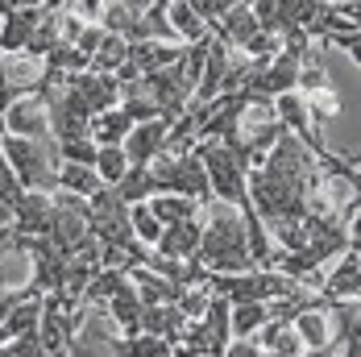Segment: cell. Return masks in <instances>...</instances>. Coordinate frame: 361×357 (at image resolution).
<instances>
[{"mask_svg":"<svg viewBox=\"0 0 361 357\" xmlns=\"http://www.w3.org/2000/svg\"><path fill=\"white\" fill-rule=\"evenodd\" d=\"M179 59H183V46H175V42H129V63L142 75L162 71V67H171Z\"/></svg>","mask_w":361,"mask_h":357,"instance_id":"17","label":"cell"},{"mask_svg":"<svg viewBox=\"0 0 361 357\" xmlns=\"http://www.w3.org/2000/svg\"><path fill=\"white\" fill-rule=\"evenodd\" d=\"M208 286H212V295L228 299V303H270V299L299 291L303 283H295L279 270H245V274H212Z\"/></svg>","mask_w":361,"mask_h":357,"instance_id":"5","label":"cell"},{"mask_svg":"<svg viewBox=\"0 0 361 357\" xmlns=\"http://www.w3.org/2000/svg\"><path fill=\"white\" fill-rule=\"evenodd\" d=\"M145 204H149V212L158 216V224H162V229L204 212V204H200V200H191V195H175V191H158V195H149Z\"/></svg>","mask_w":361,"mask_h":357,"instance_id":"19","label":"cell"},{"mask_svg":"<svg viewBox=\"0 0 361 357\" xmlns=\"http://www.w3.org/2000/svg\"><path fill=\"white\" fill-rule=\"evenodd\" d=\"M0 357H50L42 349V341H37V332L30 337H17V341H8V345H0Z\"/></svg>","mask_w":361,"mask_h":357,"instance_id":"34","label":"cell"},{"mask_svg":"<svg viewBox=\"0 0 361 357\" xmlns=\"http://www.w3.org/2000/svg\"><path fill=\"white\" fill-rule=\"evenodd\" d=\"M34 295H37L34 286H4L0 283V320H4L17 303H25V299H34Z\"/></svg>","mask_w":361,"mask_h":357,"instance_id":"35","label":"cell"},{"mask_svg":"<svg viewBox=\"0 0 361 357\" xmlns=\"http://www.w3.org/2000/svg\"><path fill=\"white\" fill-rule=\"evenodd\" d=\"M116 191H121V200L125 204H145L149 195H154V175H149V167H129L121 183H112Z\"/></svg>","mask_w":361,"mask_h":357,"instance_id":"27","label":"cell"},{"mask_svg":"<svg viewBox=\"0 0 361 357\" xmlns=\"http://www.w3.org/2000/svg\"><path fill=\"white\" fill-rule=\"evenodd\" d=\"M104 183L96 175V167H79V162H59V191H71L79 200H87L92 191H100Z\"/></svg>","mask_w":361,"mask_h":357,"instance_id":"25","label":"cell"},{"mask_svg":"<svg viewBox=\"0 0 361 357\" xmlns=\"http://www.w3.org/2000/svg\"><path fill=\"white\" fill-rule=\"evenodd\" d=\"M4 133H13V138H34V142H46L50 138V121H46V100L37 96V92H25V96H17L13 104L4 108Z\"/></svg>","mask_w":361,"mask_h":357,"instance_id":"6","label":"cell"},{"mask_svg":"<svg viewBox=\"0 0 361 357\" xmlns=\"http://www.w3.org/2000/svg\"><path fill=\"white\" fill-rule=\"evenodd\" d=\"M290 328H295L303 353H307V349H324V345H336V341H341L336 328H332V312H328L324 303H320V308H303V312H295V316H290Z\"/></svg>","mask_w":361,"mask_h":357,"instance_id":"11","label":"cell"},{"mask_svg":"<svg viewBox=\"0 0 361 357\" xmlns=\"http://www.w3.org/2000/svg\"><path fill=\"white\" fill-rule=\"evenodd\" d=\"M129 283L137 291V299H142V308H166V303H175L179 299V283H171V279H162V274H154L149 266H133L129 270Z\"/></svg>","mask_w":361,"mask_h":357,"instance_id":"16","label":"cell"},{"mask_svg":"<svg viewBox=\"0 0 361 357\" xmlns=\"http://www.w3.org/2000/svg\"><path fill=\"white\" fill-rule=\"evenodd\" d=\"M129 171V158H125V150L121 145H100V154H96V175L100 183H121V175Z\"/></svg>","mask_w":361,"mask_h":357,"instance_id":"29","label":"cell"},{"mask_svg":"<svg viewBox=\"0 0 361 357\" xmlns=\"http://www.w3.org/2000/svg\"><path fill=\"white\" fill-rule=\"evenodd\" d=\"M262 34L257 30V21H253V8H250V0H237L224 17H220L216 25H212V37H220V42H228V46H237L241 54L250 50V42Z\"/></svg>","mask_w":361,"mask_h":357,"instance_id":"13","label":"cell"},{"mask_svg":"<svg viewBox=\"0 0 361 357\" xmlns=\"http://www.w3.org/2000/svg\"><path fill=\"white\" fill-rule=\"evenodd\" d=\"M8 224H13V212H8V208L0 204V229H8Z\"/></svg>","mask_w":361,"mask_h":357,"instance_id":"37","label":"cell"},{"mask_svg":"<svg viewBox=\"0 0 361 357\" xmlns=\"http://www.w3.org/2000/svg\"><path fill=\"white\" fill-rule=\"evenodd\" d=\"M191 262H200L208 274H245V270H257L250 258V246H245L241 212L233 204H220V200L204 204V233H200V250H195Z\"/></svg>","mask_w":361,"mask_h":357,"instance_id":"2","label":"cell"},{"mask_svg":"<svg viewBox=\"0 0 361 357\" xmlns=\"http://www.w3.org/2000/svg\"><path fill=\"white\" fill-rule=\"evenodd\" d=\"M0 150H4L13 175L21 178L25 191H59V150H54V138L34 142V138L4 133Z\"/></svg>","mask_w":361,"mask_h":357,"instance_id":"3","label":"cell"},{"mask_svg":"<svg viewBox=\"0 0 361 357\" xmlns=\"http://www.w3.org/2000/svg\"><path fill=\"white\" fill-rule=\"evenodd\" d=\"M166 129H171V121H166V116H154V121H137V125L129 129V138L121 142L125 158H129V167H149V162H154V158L162 154Z\"/></svg>","mask_w":361,"mask_h":357,"instance_id":"9","label":"cell"},{"mask_svg":"<svg viewBox=\"0 0 361 357\" xmlns=\"http://www.w3.org/2000/svg\"><path fill=\"white\" fill-rule=\"evenodd\" d=\"M54 150H59V162H79V167H96V154H100L92 138H67V142H54Z\"/></svg>","mask_w":361,"mask_h":357,"instance_id":"31","label":"cell"},{"mask_svg":"<svg viewBox=\"0 0 361 357\" xmlns=\"http://www.w3.org/2000/svg\"><path fill=\"white\" fill-rule=\"evenodd\" d=\"M37 320H42V295L25 299V303H17V308L0 320V345H8V341H17V337L37 332Z\"/></svg>","mask_w":361,"mask_h":357,"instance_id":"20","label":"cell"},{"mask_svg":"<svg viewBox=\"0 0 361 357\" xmlns=\"http://www.w3.org/2000/svg\"><path fill=\"white\" fill-rule=\"evenodd\" d=\"M104 316L112 320V328H116L121 337H137V332H142V299H137V291L129 283V274H125L121 291L104 303Z\"/></svg>","mask_w":361,"mask_h":357,"instance_id":"14","label":"cell"},{"mask_svg":"<svg viewBox=\"0 0 361 357\" xmlns=\"http://www.w3.org/2000/svg\"><path fill=\"white\" fill-rule=\"evenodd\" d=\"M195 158L204 162V175H208V187H212V200H220V204H233L237 212H253L250 187H245V171L233 162V154H228L216 138L195 142Z\"/></svg>","mask_w":361,"mask_h":357,"instance_id":"4","label":"cell"},{"mask_svg":"<svg viewBox=\"0 0 361 357\" xmlns=\"http://www.w3.org/2000/svg\"><path fill=\"white\" fill-rule=\"evenodd\" d=\"M37 21H42V4L37 8H13V13H4L0 17V50L4 54H21L30 46V37H34Z\"/></svg>","mask_w":361,"mask_h":357,"instance_id":"15","label":"cell"},{"mask_svg":"<svg viewBox=\"0 0 361 357\" xmlns=\"http://www.w3.org/2000/svg\"><path fill=\"white\" fill-rule=\"evenodd\" d=\"M324 175V167L290 138L287 129L279 133V142L266 150L262 167L245 175L250 187V204L262 220L270 216H307L312 212V191Z\"/></svg>","mask_w":361,"mask_h":357,"instance_id":"1","label":"cell"},{"mask_svg":"<svg viewBox=\"0 0 361 357\" xmlns=\"http://www.w3.org/2000/svg\"><path fill=\"white\" fill-rule=\"evenodd\" d=\"M8 253H17V233H13V224L8 229H0V266H4V258Z\"/></svg>","mask_w":361,"mask_h":357,"instance_id":"36","label":"cell"},{"mask_svg":"<svg viewBox=\"0 0 361 357\" xmlns=\"http://www.w3.org/2000/svg\"><path fill=\"white\" fill-rule=\"evenodd\" d=\"M303 104H307V112H312V121H332V116H341V96H336V87L332 83H324V87H316V92H307L303 96Z\"/></svg>","mask_w":361,"mask_h":357,"instance_id":"30","label":"cell"},{"mask_svg":"<svg viewBox=\"0 0 361 357\" xmlns=\"http://www.w3.org/2000/svg\"><path fill=\"white\" fill-rule=\"evenodd\" d=\"M266 320H270V303H233L228 308V332H233V341L257 337V328Z\"/></svg>","mask_w":361,"mask_h":357,"instance_id":"23","label":"cell"},{"mask_svg":"<svg viewBox=\"0 0 361 357\" xmlns=\"http://www.w3.org/2000/svg\"><path fill=\"white\" fill-rule=\"evenodd\" d=\"M129 229L142 246H158V237H162V224L149 212V204H129Z\"/></svg>","mask_w":361,"mask_h":357,"instance_id":"28","label":"cell"},{"mask_svg":"<svg viewBox=\"0 0 361 357\" xmlns=\"http://www.w3.org/2000/svg\"><path fill=\"white\" fill-rule=\"evenodd\" d=\"M166 21H171V30H175V37H179L183 46H195V42H208L212 37V30H208V21L204 17H195L187 4H166Z\"/></svg>","mask_w":361,"mask_h":357,"instance_id":"22","label":"cell"},{"mask_svg":"<svg viewBox=\"0 0 361 357\" xmlns=\"http://www.w3.org/2000/svg\"><path fill=\"white\" fill-rule=\"evenodd\" d=\"M0 142H4V121H0Z\"/></svg>","mask_w":361,"mask_h":357,"instance_id":"38","label":"cell"},{"mask_svg":"<svg viewBox=\"0 0 361 357\" xmlns=\"http://www.w3.org/2000/svg\"><path fill=\"white\" fill-rule=\"evenodd\" d=\"M175 4H187V8H191L195 17H204V21H208V30H212V25H216V21L233 8V4H237V0H175Z\"/></svg>","mask_w":361,"mask_h":357,"instance_id":"33","label":"cell"},{"mask_svg":"<svg viewBox=\"0 0 361 357\" xmlns=\"http://www.w3.org/2000/svg\"><path fill=\"white\" fill-rule=\"evenodd\" d=\"M125 63H129V42H125L121 34H104V42L96 46V54H92V63H87V71L116 75Z\"/></svg>","mask_w":361,"mask_h":357,"instance_id":"24","label":"cell"},{"mask_svg":"<svg viewBox=\"0 0 361 357\" xmlns=\"http://www.w3.org/2000/svg\"><path fill=\"white\" fill-rule=\"evenodd\" d=\"M200 233H204V212L191 216V220H179V224H166L154 250L162 258H175V262H191L200 250Z\"/></svg>","mask_w":361,"mask_h":357,"instance_id":"12","label":"cell"},{"mask_svg":"<svg viewBox=\"0 0 361 357\" xmlns=\"http://www.w3.org/2000/svg\"><path fill=\"white\" fill-rule=\"evenodd\" d=\"M121 108L133 116V125H137V121H154V116H158L154 96H149V87H145V75H142V79H133V83H121Z\"/></svg>","mask_w":361,"mask_h":357,"instance_id":"26","label":"cell"},{"mask_svg":"<svg viewBox=\"0 0 361 357\" xmlns=\"http://www.w3.org/2000/svg\"><path fill=\"white\" fill-rule=\"evenodd\" d=\"M50 216H54V191H25L13 204V229L21 237H46Z\"/></svg>","mask_w":361,"mask_h":357,"instance_id":"10","label":"cell"},{"mask_svg":"<svg viewBox=\"0 0 361 357\" xmlns=\"http://www.w3.org/2000/svg\"><path fill=\"white\" fill-rule=\"evenodd\" d=\"M129 129H133V116L125 112V108L116 104L109 112H96L92 121H87V138L96 145H121L129 138Z\"/></svg>","mask_w":361,"mask_h":357,"instance_id":"18","label":"cell"},{"mask_svg":"<svg viewBox=\"0 0 361 357\" xmlns=\"http://www.w3.org/2000/svg\"><path fill=\"white\" fill-rule=\"evenodd\" d=\"M25 195V187H21V178L13 175V167H8V158H4V150H0V204L13 212V204Z\"/></svg>","mask_w":361,"mask_h":357,"instance_id":"32","label":"cell"},{"mask_svg":"<svg viewBox=\"0 0 361 357\" xmlns=\"http://www.w3.org/2000/svg\"><path fill=\"white\" fill-rule=\"evenodd\" d=\"M341 262H336V270L328 274V279H320V299L324 303H349V299H357L361 295V250L353 246V250L336 253Z\"/></svg>","mask_w":361,"mask_h":357,"instance_id":"7","label":"cell"},{"mask_svg":"<svg viewBox=\"0 0 361 357\" xmlns=\"http://www.w3.org/2000/svg\"><path fill=\"white\" fill-rule=\"evenodd\" d=\"M183 324H187V316H183L175 303H166V308H142V332H149V337H162V341H179Z\"/></svg>","mask_w":361,"mask_h":357,"instance_id":"21","label":"cell"},{"mask_svg":"<svg viewBox=\"0 0 361 357\" xmlns=\"http://www.w3.org/2000/svg\"><path fill=\"white\" fill-rule=\"evenodd\" d=\"M63 83H67L75 96L87 104V112H92V116H96V112H109V108L121 104V83H116V75L79 71V75H67Z\"/></svg>","mask_w":361,"mask_h":357,"instance_id":"8","label":"cell"}]
</instances>
